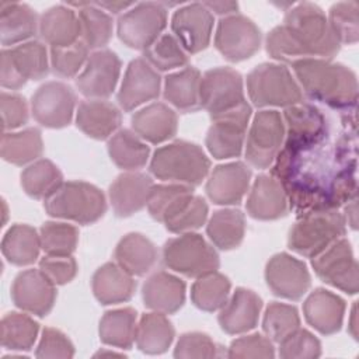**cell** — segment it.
I'll use <instances>...</instances> for the list:
<instances>
[{"label":"cell","mask_w":359,"mask_h":359,"mask_svg":"<svg viewBox=\"0 0 359 359\" xmlns=\"http://www.w3.org/2000/svg\"><path fill=\"white\" fill-rule=\"evenodd\" d=\"M161 79L143 57L133 59L125 72L119 93L118 104L119 107L129 112L139 105L151 101L160 94Z\"/></svg>","instance_id":"obj_21"},{"label":"cell","mask_w":359,"mask_h":359,"mask_svg":"<svg viewBox=\"0 0 359 359\" xmlns=\"http://www.w3.org/2000/svg\"><path fill=\"white\" fill-rule=\"evenodd\" d=\"M292 67L311 100L334 109H351L356 105L358 80L346 66L320 57H307L293 62Z\"/></svg>","instance_id":"obj_3"},{"label":"cell","mask_w":359,"mask_h":359,"mask_svg":"<svg viewBox=\"0 0 359 359\" xmlns=\"http://www.w3.org/2000/svg\"><path fill=\"white\" fill-rule=\"evenodd\" d=\"M250 118L251 107L245 101L240 107L212 119L213 123L205 140L209 153L217 160L238 157L243 151Z\"/></svg>","instance_id":"obj_14"},{"label":"cell","mask_w":359,"mask_h":359,"mask_svg":"<svg viewBox=\"0 0 359 359\" xmlns=\"http://www.w3.org/2000/svg\"><path fill=\"white\" fill-rule=\"evenodd\" d=\"M226 355L227 358H273L275 348L268 337L251 334L234 339Z\"/></svg>","instance_id":"obj_55"},{"label":"cell","mask_w":359,"mask_h":359,"mask_svg":"<svg viewBox=\"0 0 359 359\" xmlns=\"http://www.w3.org/2000/svg\"><path fill=\"white\" fill-rule=\"evenodd\" d=\"M355 133L307 147L283 146L271 165L297 217L334 210L356 198Z\"/></svg>","instance_id":"obj_1"},{"label":"cell","mask_w":359,"mask_h":359,"mask_svg":"<svg viewBox=\"0 0 359 359\" xmlns=\"http://www.w3.org/2000/svg\"><path fill=\"white\" fill-rule=\"evenodd\" d=\"M63 184L60 170L49 160L42 158L29 164L21 172V185L27 195L34 199L46 201Z\"/></svg>","instance_id":"obj_42"},{"label":"cell","mask_w":359,"mask_h":359,"mask_svg":"<svg viewBox=\"0 0 359 359\" xmlns=\"http://www.w3.org/2000/svg\"><path fill=\"white\" fill-rule=\"evenodd\" d=\"M108 153L119 168L133 171L146 165L150 149L136 133L121 129L108 140Z\"/></svg>","instance_id":"obj_39"},{"label":"cell","mask_w":359,"mask_h":359,"mask_svg":"<svg viewBox=\"0 0 359 359\" xmlns=\"http://www.w3.org/2000/svg\"><path fill=\"white\" fill-rule=\"evenodd\" d=\"M1 123L4 130H13L27 123L28 121V105L22 95L13 93H1Z\"/></svg>","instance_id":"obj_58"},{"label":"cell","mask_w":359,"mask_h":359,"mask_svg":"<svg viewBox=\"0 0 359 359\" xmlns=\"http://www.w3.org/2000/svg\"><path fill=\"white\" fill-rule=\"evenodd\" d=\"M328 24L339 43H356L359 38V17L356 1H339L331 6Z\"/></svg>","instance_id":"obj_50"},{"label":"cell","mask_w":359,"mask_h":359,"mask_svg":"<svg viewBox=\"0 0 359 359\" xmlns=\"http://www.w3.org/2000/svg\"><path fill=\"white\" fill-rule=\"evenodd\" d=\"M115 259L132 276L147 273L157 261L156 245L140 233H129L121 238L115 248Z\"/></svg>","instance_id":"obj_33"},{"label":"cell","mask_w":359,"mask_h":359,"mask_svg":"<svg viewBox=\"0 0 359 359\" xmlns=\"http://www.w3.org/2000/svg\"><path fill=\"white\" fill-rule=\"evenodd\" d=\"M230 287L229 278L215 271L196 278L191 287V300L198 309L212 313L224 306L230 294Z\"/></svg>","instance_id":"obj_44"},{"label":"cell","mask_w":359,"mask_h":359,"mask_svg":"<svg viewBox=\"0 0 359 359\" xmlns=\"http://www.w3.org/2000/svg\"><path fill=\"white\" fill-rule=\"evenodd\" d=\"M0 83L4 88L18 90L21 88L27 80L18 73L15 66L13 65L7 49L1 50V65H0Z\"/></svg>","instance_id":"obj_59"},{"label":"cell","mask_w":359,"mask_h":359,"mask_svg":"<svg viewBox=\"0 0 359 359\" xmlns=\"http://www.w3.org/2000/svg\"><path fill=\"white\" fill-rule=\"evenodd\" d=\"M261 39V31L252 20L241 14H233L219 21L215 46L227 60L241 62L258 52Z\"/></svg>","instance_id":"obj_13"},{"label":"cell","mask_w":359,"mask_h":359,"mask_svg":"<svg viewBox=\"0 0 359 359\" xmlns=\"http://www.w3.org/2000/svg\"><path fill=\"white\" fill-rule=\"evenodd\" d=\"M171 29L187 52L198 53L210 42L213 14L203 3L187 4L174 13Z\"/></svg>","instance_id":"obj_18"},{"label":"cell","mask_w":359,"mask_h":359,"mask_svg":"<svg viewBox=\"0 0 359 359\" xmlns=\"http://www.w3.org/2000/svg\"><path fill=\"white\" fill-rule=\"evenodd\" d=\"M43 143L41 130L27 128L20 132H4L1 136V157L3 160L22 165L41 157Z\"/></svg>","instance_id":"obj_41"},{"label":"cell","mask_w":359,"mask_h":359,"mask_svg":"<svg viewBox=\"0 0 359 359\" xmlns=\"http://www.w3.org/2000/svg\"><path fill=\"white\" fill-rule=\"evenodd\" d=\"M76 107V94L70 86L62 81L42 84L31 100L34 119L52 129H60L72 122Z\"/></svg>","instance_id":"obj_15"},{"label":"cell","mask_w":359,"mask_h":359,"mask_svg":"<svg viewBox=\"0 0 359 359\" xmlns=\"http://www.w3.org/2000/svg\"><path fill=\"white\" fill-rule=\"evenodd\" d=\"M41 248L39 234L28 224H13L1 241V252L4 258L17 266L34 264Z\"/></svg>","instance_id":"obj_35"},{"label":"cell","mask_w":359,"mask_h":359,"mask_svg":"<svg viewBox=\"0 0 359 359\" xmlns=\"http://www.w3.org/2000/svg\"><path fill=\"white\" fill-rule=\"evenodd\" d=\"M39 21L36 13L24 3H0V36L3 46L27 41L36 34Z\"/></svg>","instance_id":"obj_32"},{"label":"cell","mask_w":359,"mask_h":359,"mask_svg":"<svg viewBox=\"0 0 359 359\" xmlns=\"http://www.w3.org/2000/svg\"><path fill=\"white\" fill-rule=\"evenodd\" d=\"M163 261L165 266L188 278H201L217 271L220 265L216 250L201 234L191 231L165 241Z\"/></svg>","instance_id":"obj_8"},{"label":"cell","mask_w":359,"mask_h":359,"mask_svg":"<svg viewBox=\"0 0 359 359\" xmlns=\"http://www.w3.org/2000/svg\"><path fill=\"white\" fill-rule=\"evenodd\" d=\"M35 355L36 358H73L74 346L66 334L56 328L46 327L42 331Z\"/></svg>","instance_id":"obj_57"},{"label":"cell","mask_w":359,"mask_h":359,"mask_svg":"<svg viewBox=\"0 0 359 359\" xmlns=\"http://www.w3.org/2000/svg\"><path fill=\"white\" fill-rule=\"evenodd\" d=\"M311 266L323 282L349 294L358 293V262L346 238L337 240L323 252L313 257Z\"/></svg>","instance_id":"obj_12"},{"label":"cell","mask_w":359,"mask_h":359,"mask_svg":"<svg viewBox=\"0 0 359 359\" xmlns=\"http://www.w3.org/2000/svg\"><path fill=\"white\" fill-rule=\"evenodd\" d=\"M137 313L132 307L107 311L100 321V339L105 345L129 349L136 339Z\"/></svg>","instance_id":"obj_37"},{"label":"cell","mask_w":359,"mask_h":359,"mask_svg":"<svg viewBox=\"0 0 359 359\" xmlns=\"http://www.w3.org/2000/svg\"><path fill=\"white\" fill-rule=\"evenodd\" d=\"M300 327L297 309L290 304L272 302L265 310L262 330L272 342H280Z\"/></svg>","instance_id":"obj_48"},{"label":"cell","mask_w":359,"mask_h":359,"mask_svg":"<svg viewBox=\"0 0 359 359\" xmlns=\"http://www.w3.org/2000/svg\"><path fill=\"white\" fill-rule=\"evenodd\" d=\"M175 330L171 321L158 311L146 313L140 317L136 327V345L149 355H158L165 352L172 344Z\"/></svg>","instance_id":"obj_36"},{"label":"cell","mask_w":359,"mask_h":359,"mask_svg":"<svg viewBox=\"0 0 359 359\" xmlns=\"http://www.w3.org/2000/svg\"><path fill=\"white\" fill-rule=\"evenodd\" d=\"M265 280L273 294L289 300L302 299L311 283L306 264L286 252L275 254L268 261Z\"/></svg>","instance_id":"obj_16"},{"label":"cell","mask_w":359,"mask_h":359,"mask_svg":"<svg viewBox=\"0 0 359 359\" xmlns=\"http://www.w3.org/2000/svg\"><path fill=\"white\" fill-rule=\"evenodd\" d=\"M8 56L25 80H41L49 73L48 52L39 41H28L7 49Z\"/></svg>","instance_id":"obj_46"},{"label":"cell","mask_w":359,"mask_h":359,"mask_svg":"<svg viewBox=\"0 0 359 359\" xmlns=\"http://www.w3.org/2000/svg\"><path fill=\"white\" fill-rule=\"evenodd\" d=\"M208 212L209 209L205 199L194 195L175 216L164 223V226L171 233H189L199 229L206 222Z\"/></svg>","instance_id":"obj_52"},{"label":"cell","mask_w":359,"mask_h":359,"mask_svg":"<svg viewBox=\"0 0 359 359\" xmlns=\"http://www.w3.org/2000/svg\"><path fill=\"white\" fill-rule=\"evenodd\" d=\"M247 212L258 220H276L287 213V196L272 175L261 174L255 178L247 199Z\"/></svg>","instance_id":"obj_26"},{"label":"cell","mask_w":359,"mask_h":359,"mask_svg":"<svg viewBox=\"0 0 359 359\" xmlns=\"http://www.w3.org/2000/svg\"><path fill=\"white\" fill-rule=\"evenodd\" d=\"M55 286L41 269H27L15 276L11 286V297L18 309L45 317L56 300Z\"/></svg>","instance_id":"obj_20"},{"label":"cell","mask_w":359,"mask_h":359,"mask_svg":"<svg viewBox=\"0 0 359 359\" xmlns=\"http://www.w3.org/2000/svg\"><path fill=\"white\" fill-rule=\"evenodd\" d=\"M346 233V220L337 210H320L299 216L289 233L287 245L299 255L313 258Z\"/></svg>","instance_id":"obj_6"},{"label":"cell","mask_w":359,"mask_h":359,"mask_svg":"<svg viewBox=\"0 0 359 359\" xmlns=\"http://www.w3.org/2000/svg\"><path fill=\"white\" fill-rule=\"evenodd\" d=\"M283 139L285 123L280 114L272 109L257 112L247 136V161L259 170L271 167L282 149Z\"/></svg>","instance_id":"obj_11"},{"label":"cell","mask_w":359,"mask_h":359,"mask_svg":"<svg viewBox=\"0 0 359 359\" xmlns=\"http://www.w3.org/2000/svg\"><path fill=\"white\" fill-rule=\"evenodd\" d=\"M39 34L52 48L72 46L81 36L79 15L66 6H53L41 15Z\"/></svg>","instance_id":"obj_30"},{"label":"cell","mask_w":359,"mask_h":359,"mask_svg":"<svg viewBox=\"0 0 359 359\" xmlns=\"http://www.w3.org/2000/svg\"><path fill=\"white\" fill-rule=\"evenodd\" d=\"M1 345L11 351H29L38 337L39 324L27 314L8 313L0 325Z\"/></svg>","instance_id":"obj_45"},{"label":"cell","mask_w":359,"mask_h":359,"mask_svg":"<svg viewBox=\"0 0 359 359\" xmlns=\"http://www.w3.org/2000/svg\"><path fill=\"white\" fill-rule=\"evenodd\" d=\"M210 160L195 143L175 140L157 149L150 161V171L163 181L189 187L199 185L208 175Z\"/></svg>","instance_id":"obj_4"},{"label":"cell","mask_w":359,"mask_h":359,"mask_svg":"<svg viewBox=\"0 0 359 359\" xmlns=\"http://www.w3.org/2000/svg\"><path fill=\"white\" fill-rule=\"evenodd\" d=\"M45 210L52 217L91 224L107 210V201L100 188L84 181H67L45 201Z\"/></svg>","instance_id":"obj_5"},{"label":"cell","mask_w":359,"mask_h":359,"mask_svg":"<svg viewBox=\"0 0 359 359\" xmlns=\"http://www.w3.org/2000/svg\"><path fill=\"white\" fill-rule=\"evenodd\" d=\"M192 196L194 192L189 185L177 182L153 185L147 201V209L154 220L165 223L175 216Z\"/></svg>","instance_id":"obj_40"},{"label":"cell","mask_w":359,"mask_h":359,"mask_svg":"<svg viewBox=\"0 0 359 359\" xmlns=\"http://www.w3.org/2000/svg\"><path fill=\"white\" fill-rule=\"evenodd\" d=\"M39 269L53 285H65L77 275V262L72 255H46L39 261Z\"/></svg>","instance_id":"obj_56"},{"label":"cell","mask_w":359,"mask_h":359,"mask_svg":"<svg viewBox=\"0 0 359 359\" xmlns=\"http://www.w3.org/2000/svg\"><path fill=\"white\" fill-rule=\"evenodd\" d=\"M88 59V48L83 41L66 48H50V66L60 77H73Z\"/></svg>","instance_id":"obj_51"},{"label":"cell","mask_w":359,"mask_h":359,"mask_svg":"<svg viewBox=\"0 0 359 359\" xmlns=\"http://www.w3.org/2000/svg\"><path fill=\"white\" fill-rule=\"evenodd\" d=\"M321 355L320 341L300 327L279 342V356L285 359H314Z\"/></svg>","instance_id":"obj_53"},{"label":"cell","mask_w":359,"mask_h":359,"mask_svg":"<svg viewBox=\"0 0 359 359\" xmlns=\"http://www.w3.org/2000/svg\"><path fill=\"white\" fill-rule=\"evenodd\" d=\"M39 237L41 247L48 255H72L79 243V230L69 223L46 222Z\"/></svg>","instance_id":"obj_49"},{"label":"cell","mask_w":359,"mask_h":359,"mask_svg":"<svg viewBox=\"0 0 359 359\" xmlns=\"http://www.w3.org/2000/svg\"><path fill=\"white\" fill-rule=\"evenodd\" d=\"M220 355V346L203 332L182 334L174 349L175 358H216Z\"/></svg>","instance_id":"obj_54"},{"label":"cell","mask_w":359,"mask_h":359,"mask_svg":"<svg viewBox=\"0 0 359 359\" xmlns=\"http://www.w3.org/2000/svg\"><path fill=\"white\" fill-rule=\"evenodd\" d=\"M122 115L118 107L102 100H88L79 105L76 125L88 137L102 140L119 128Z\"/></svg>","instance_id":"obj_29"},{"label":"cell","mask_w":359,"mask_h":359,"mask_svg":"<svg viewBox=\"0 0 359 359\" xmlns=\"http://www.w3.org/2000/svg\"><path fill=\"white\" fill-rule=\"evenodd\" d=\"M136 289L133 276L115 262L100 266L93 276V293L101 304L128 302Z\"/></svg>","instance_id":"obj_31"},{"label":"cell","mask_w":359,"mask_h":359,"mask_svg":"<svg viewBox=\"0 0 359 359\" xmlns=\"http://www.w3.org/2000/svg\"><path fill=\"white\" fill-rule=\"evenodd\" d=\"M203 4L209 8V11H215L216 14L224 17L237 14L238 10V4L234 1H206Z\"/></svg>","instance_id":"obj_60"},{"label":"cell","mask_w":359,"mask_h":359,"mask_svg":"<svg viewBox=\"0 0 359 359\" xmlns=\"http://www.w3.org/2000/svg\"><path fill=\"white\" fill-rule=\"evenodd\" d=\"M251 170L241 161L215 167L208 182L206 194L216 205H237L248 191Z\"/></svg>","instance_id":"obj_22"},{"label":"cell","mask_w":359,"mask_h":359,"mask_svg":"<svg viewBox=\"0 0 359 359\" xmlns=\"http://www.w3.org/2000/svg\"><path fill=\"white\" fill-rule=\"evenodd\" d=\"M285 146L307 147L328 139L325 115L314 105L299 102L285 109Z\"/></svg>","instance_id":"obj_19"},{"label":"cell","mask_w":359,"mask_h":359,"mask_svg":"<svg viewBox=\"0 0 359 359\" xmlns=\"http://www.w3.org/2000/svg\"><path fill=\"white\" fill-rule=\"evenodd\" d=\"M261 309L262 300L257 293L245 287H237L220 310L219 325L231 335L247 332L257 325Z\"/></svg>","instance_id":"obj_24"},{"label":"cell","mask_w":359,"mask_h":359,"mask_svg":"<svg viewBox=\"0 0 359 359\" xmlns=\"http://www.w3.org/2000/svg\"><path fill=\"white\" fill-rule=\"evenodd\" d=\"M142 296L147 309L163 314H172L184 306L185 282L165 271H158L147 278Z\"/></svg>","instance_id":"obj_27"},{"label":"cell","mask_w":359,"mask_h":359,"mask_svg":"<svg viewBox=\"0 0 359 359\" xmlns=\"http://www.w3.org/2000/svg\"><path fill=\"white\" fill-rule=\"evenodd\" d=\"M153 181L143 172H123L109 187V201L116 216L128 217L142 210L149 201Z\"/></svg>","instance_id":"obj_23"},{"label":"cell","mask_w":359,"mask_h":359,"mask_svg":"<svg viewBox=\"0 0 359 359\" xmlns=\"http://www.w3.org/2000/svg\"><path fill=\"white\" fill-rule=\"evenodd\" d=\"M135 133L150 143H163L177 133V114L163 102H153L137 112L130 119Z\"/></svg>","instance_id":"obj_28"},{"label":"cell","mask_w":359,"mask_h":359,"mask_svg":"<svg viewBox=\"0 0 359 359\" xmlns=\"http://www.w3.org/2000/svg\"><path fill=\"white\" fill-rule=\"evenodd\" d=\"M119 73L121 60L116 53L109 49H100L88 56L76 84L79 91L88 98H107L114 93Z\"/></svg>","instance_id":"obj_17"},{"label":"cell","mask_w":359,"mask_h":359,"mask_svg":"<svg viewBox=\"0 0 359 359\" xmlns=\"http://www.w3.org/2000/svg\"><path fill=\"white\" fill-rule=\"evenodd\" d=\"M250 100L258 108L292 107L303 100V93L289 69L278 63H261L247 76Z\"/></svg>","instance_id":"obj_7"},{"label":"cell","mask_w":359,"mask_h":359,"mask_svg":"<svg viewBox=\"0 0 359 359\" xmlns=\"http://www.w3.org/2000/svg\"><path fill=\"white\" fill-rule=\"evenodd\" d=\"M265 45L271 57L290 65L316 56L331 60L341 48L324 11L309 1L287 10L283 24L268 34Z\"/></svg>","instance_id":"obj_2"},{"label":"cell","mask_w":359,"mask_h":359,"mask_svg":"<svg viewBox=\"0 0 359 359\" xmlns=\"http://www.w3.org/2000/svg\"><path fill=\"white\" fill-rule=\"evenodd\" d=\"M143 52L144 60L151 67L161 72L182 67L188 63V56L184 48L171 34H163Z\"/></svg>","instance_id":"obj_47"},{"label":"cell","mask_w":359,"mask_h":359,"mask_svg":"<svg viewBox=\"0 0 359 359\" xmlns=\"http://www.w3.org/2000/svg\"><path fill=\"white\" fill-rule=\"evenodd\" d=\"M349 332L355 339H358V323H356V303H353L351 311V321H349Z\"/></svg>","instance_id":"obj_62"},{"label":"cell","mask_w":359,"mask_h":359,"mask_svg":"<svg viewBox=\"0 0 359 359\" xmlns=\"http://www.w3.org/2000/svg\"><path fill=\"white\" fill-rule=\"evenodd\" d=\"M167 27V10L160 3H139L118 18V36L129 48L146 50Z\"/></svg>","instance_id":"obj_9"},{"label":"cell","mask_w":359,"mask_h":359,"mask_svg":"<svg viewBox=\"0 0 359 359\" xmlns=\"http://www.w3.org/2000/svg\"><path fill=\"white\" fill-rule=\"evenodd\" d=\"M345 309L342 297L323 287L313 290L303 304L306 321L323 335H332L341 330Z\"/></svg>","instance_id":"obj_25"},{"label":"cell","mask_w":359,"mask_h":359,"mask_svg":"<svg viewBox=\"0 0 359 359\" xmlns=\"http://www.w3.org/2000/svg\"><path fill=\"white\" fill-rule=\"evenodd\" d=\"M199 102L215 119L245 102L243 77L231 67H215L201 77Z\"/></svg>","instance_id":"obj_10"},{"label":"cell","mask_w":359,"mask_h":359,"mask_svg":"<svg viewBox=\"0 0 359 359\" xmlns=\"http://www.w3.org/2000/svg\"><path fill=\"white\" fill-rule=\"evenodd\" d=\"M95 6H98L100 8H105L107 11H111L112 14H118L121 11H123L125 8L135 6V3H123V1H101V3H95Z\"/></svg>","instance_id":"obj_61"},{"label":"cell","mask_w":359,"mask_h":359,"mask_svg":"<svg viewBox=\"0 0 359 359\" xmlns=\"http://www.w3.org/2000/svg\"><path fill=\"white\" fill-rule=\"evenodd\" d=\"M79 7L81 41L88 49L105 46L112 36V18L95 3H72Z\"/></svg>","instance_id":"obj_43"},{"label":"cell","mask_w":359,"mask_h":359,"mask_svg":"<svg viewBox=\"0 0 359 359\" xmlns=\"http://www.w3.org/2000/svg\"><path fill=\"white\" fill-rule=\"evenodd\" d=\"M206 233L210 241L220 250L238 247L245 234V217L238 209L216 210L208 222Z\"/></svg>","instance_id":"obj_38"},{"label":"cell","mask_w":359,"mask_h":359,"mask_svg":"<svg viewBox=\"0 0 359 359\" xmlns=\"http://www.w3.org/2000/svg\"><path fill=\"white\" fill-rule=\"evenodd\" d=\"M199 87L201 73L189 66L165 77L164 98L182 112H194L201 108Z\"/></svg>","instance_id":"obj_34"}]
</instances>
